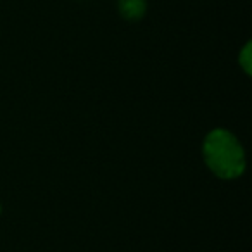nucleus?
Returning a JSON list of instances; mask_svg holds the SVG:
<instances>
[{
    "mask_svg": "<svg viewBox=\"0 0 252 252\" xmlns=\"http://www.w3.org/2000/svg\"><path fill=\"white\" fill-rule=\"evenodd\" d=\"M238 64H240V67L245 71V74H251V69H252V49H251V42L245 43V47L240 50V56H238Z\"/></svg>",
    "mask_w": 252,
    "mask_h": 252,
    "instance_id": "7ed1b4c3",
    "label": "nucleus"
},
{
    "mask_svg": "<svg viewBox=\"0 0 252 252\" xmlns=\"http://www.w3.org/2000/svg\"><path fill=\"white\" fill-rule=\"evenodd\" d=\"M118 11L126 21H140L147 12V0H118Z\"/></svg>",
    "mask_w": 252,
    "mask_h": 252,
    "instance_id": "f03ea898",
    "label": "nucleus"
},
{
    "mask_svg": "<svg viewBox=\"0 0 252 252\" xmlns=\"http://www.w3.org/2000/svg\"><path fill=\"white\" fill-rule=\"evenodd\" d=\"M202 156L207 168L223 180L238 178L245 171V152L233 133L216 128L204 138Z\"/></svg>",
    "mask_w": 252,
    "mask_h": 252,
    "instance_id": "f257e3e1",
    "label": "nucleus"
}]
</instances>
